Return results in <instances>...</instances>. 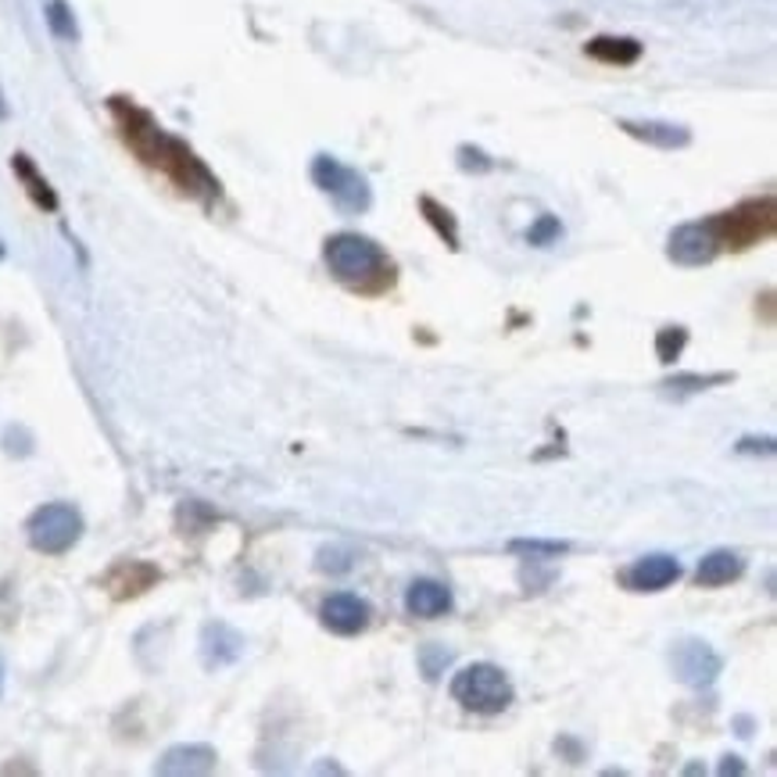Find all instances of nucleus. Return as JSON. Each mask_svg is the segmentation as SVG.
Listing matches in <instances>:
<instances>
[{
  "label": "nucleus",
  "mask_w": 777,
  "mask_h": 777,
  "mask_svg": "<svg viewBox=\"0 0 777 777\" xmlns=\"http://www.w3.org/2000/svg\"><path fill=\"white\" fill-rule=\"evenodd\" d=\"M111 111H116L119 130H122V136H125V144L133 147L136 158L166 172L183 194L201 197V201L219 197V180L208 172L205 161H201L194 150L180 141V136L166 133L155 119L147 116L144 108L130 105L125 97L111 100Z\"/></svg>",
  "instance_id": "obj_1"
},
{
  "label": "nucleus",
  "mask_w": 777,
  "mask_h": 777,
  "mask_svg": "<svg viewBox=\"0 0 777 777\" xmlns=\"http://www.w3.org/2000/svg\"><path fill=\"white\" fill-rule=\"evenodd\" d=\"M326 269L341 287L355 294H384L394 283V262L391 255L366 233H333L323 244Z\"/></svg>",
  "instance_id": "obj_2"
},
{
  "label": "nucleus",
  "mask_w": 777,
  "mask_h": 777,
  "mask_svg": "<svg viewBox=\"0 0 777 777\" xmlns=\"http://www.w3.org/2000/svg\"><path fill=\"white\" fill-rule=\"evenodd\" d=\"M451 699L459 702L462 709L481 713V717H498L512 706L517 699V688H512L509 673L495 667V663H470L451 677Z\"/></svg>",
  "instance_id": "obj_3"
},
{
  "label": "nucleus",
  "mask_w": 777,
  "mask_h": 777,
  "mask_svg": "<svg viewBox=\"0 0 777 777\" xmlns=\"http://www.w3.org/2000/svg\"><path fill=\"white\" fill-rule=\"evenodd\" d=\"M308 175H312V183H316L319 191L344 211V216H362V211H369L373 186L359 169L344 166V161H337L333 155H316L312 158Z\"/></svg>",
  "instance_id": "obj_4"
},
{
  "label": "nucleus",
  "mask_w": 777,
  "mask_h": 777,
  "mask_svg": "<svg viewBox=\"0 0 777 777\" xmlns=\"http://www.w3.org/2000/svg\"><path fill=\"white\" fill-rule=\"evenodd\" d=\"M25 537L44 556H61L83 537V512L72 501H47L25 523Z\"/></svg>",
  "instance_id": "obj_5"
},
{
  "label": "nucleus",
  "mask_w": 777,
  "mask_h": 777,
  "mask_svg": "<svg viewBox=\"0 0 777 777\" xmlns=\"http://www.w3.org/2000/svg\"><path fill=\"white\" fill-rule=\"evenodd\" d=\"M713 233H717L720 247H752L760 241H767L774 233V201L763 197V201H742L738 208L731 211H720L713 216Z\"/></svg>",
  "instance_id": "obj_6"
},
{
  "label": "nucleus",
  "mask_w": 777,
  "mask_h": 777,
  "mask_svg": "<svg viewBox=\"0 0 777 777\" xmlns=\"http://www.w3.org/2000/svg\"><path fill=\"white\" fill-rule=\"evenodd\" d=\"M670 670L681 684L702 692V688L717 684V677L724 673V656L702 638H681L670 648Z\"/></svg>",
  "instance_id": "obj_7"
},
{
  "label": "nucleus",
  "mask_w": 777,
  "mask_h": 777,
  "mask_svg": "<svg viewBox=\"0 0 777 777\" xmlns=\"http://www.w3.org/2000/svg\"><path fill=\"white\" fill-rule=\"evenodd\" d=\"M720 241L713 233V222L709 219H699V222H681L677 230H670L667 236V258L673 266H684V269H699V266H709L713 258L720 255Z\"/></svg>",
  "instance_id": "obj_8"
},
{
  "label": "nucleus",
  "mask_w": 777,
  "mask_h": 777,
  "mask_svg": "<svg viewBox=\"0 0 777 777\" xmlns=\"http://www.w3.org/2000/svg\"><path fill=\"white\" fill-rule=\"evenodd\" d=\"M681 562L677 556H667V551H656V556H642L634 559L631 567L620 570V584L627 592H638V595H656V592H667L670 584L681 581Z\"/></svg>",
  "instance_id": "obj_9"
},
{
  "label": "nucleus",
  "mask_w": 777,
  "mask_h": 777,
  "mask_svg": "<svg viewBox=\"0 0 777 777\" xmlns=\"http://www.w3.org/2000/svg\"><path fill=\"white\" fill-rule=\"evenodd\" d=\"M319 620L330 634H341V638H355L362 634L366 627L373 623V606L362 595H351V592H333L330 598L319 606Z\"/></svg>",
  "instance_id": "obj_10"
},
{
  "label": "nucleus",
  "mask_w": 777,
  "mask_h": 777,
  "mask_svg": "<svg viewBox=\"0 0 777 777\" xmlns=\"http://www.w3.org/2000/svg\"><path fill=\"white\" fill-rule=\"evenodd\" d=\"M244 656V634L233 631L230 623L211 620L201 627V663L208 670H226Z\"/></svg>",
  "instance_id": "obj_11"
},
{
  "label": "nucleus",
  "mask_w": 777,
  "mask_h": 777,
  "mask_svg": "<svg viewBox=\"0 0 777 777\" xmlns=\"http://www.w3.org/2000/svg\"><path fill=\"white\" fill-rule=\"evenodd\" d=\"M219 763V752L211 745H201V742H191V745H172L161 752V760L155 763V774L161 777H186V774H211Z\"/></svg>",
  "instance_id": "obj_12"
},
{
  "label": "nucleus",
  "mask_w": 777,
  "mask_h": 777,
  "mask_svg": "<svg viewBox=\"0 0 777 777\" xmlns=\"http://www.w3.org/2000/svg\"><path fill=\"white\" fill-rule=\"evenodd\" d=\"M620 130L634 141H642L648 147H659V150H681L692 144V130L684 125H673V122H659V119H620Z\"/></svg>",
  "instance_id": "obj_13"
},
{
  "label": "nucleus",
  "mask_w": 777,
  "mask_h": 777,
  "mask_svg": "<svg viewBox=\"0 0 777 777\" xmlns=\"http://www.w3.org/2000/svg\"><path fill=\"white\" fill-rule=\"evenodd\" d=\"M405 609L409 617H420V620H437L445 617L451 609V592L441 581H430V576H420V581L409 584L405 592Z\"/></svg>",
  "instance_id": "obj_14"
},
{
  "label": "nucleus",
  "mask_w": 777,
  "mask_h": 777,
  "mask_svg": "<svg viewBox=\"0 0 777 777\" xmlns=\"http://www.w3.org/2000/svg\"><path fill=\"white\" fill-rule=\"evenodd\" d=\"M742 573H745V559L731 548H717V551H709V556H702L699 570H695V584L699 587H724V584L738 581Z\"/></svg>",
  "instance_id": "obj_15"
},
{
  "label": "nucleus",
  "mask_w": 777,
  "mask_h": 777,
  "mask_svg": "<svg viewBox=\"0 0 777 777\" xmlns=\"http://www.w3.org/2000/svg\"><path fill=\"white\" fill-rule=\"evenodd\" d=\"M584 50L602 65H634L642 58V44L631 40V36H595Z\"/></svg>",
  "instance_id": "obj_16"
},
{
  "label": "nucleus",
  "mask_w": 777,
  "mask_h": 777,
  "mask_svg": "<svg viewBox=\"0 0 777 777\" xmlns=\"http://www.w3.org/2000/svg\"><path fill=\"white\" fill-rule=\"evenodd\" d=\"M11 169H15V175L22 180V186H25V191H29V197H33L44 211H54V208H58V194H54V186H50V183L44 180L40 169L33 166V158H29V155H15V158H11Z\"/></svg>",
  "instance_id": "obj_17"
},
{
  "label": "nucleus",
  "mask_w": 777,
  "mask_h": 777,
  "mask_svg": "<svg viewBox=\"0 0 777 777\" xmlns=\"http://www.w3.org/2000/svg\"><path fill=\"white\" fill-rule=\"evenodd\" d=\"M734 373H677L670 380H663L659 387L673 398L681 394H699V391H709V387H720V384H731Z\"/></svg>",
  "instance_id": "obj_18"
},
{
  "label": "nucleus",
  "mask_w": 777,
  "mask_h": 777,
  "mask_svg": "<svg viewBox=\"0 0 777 777\" xmlns=\"http://www.w3.org/2000/svg\"><path fill=\"white\" fill-rule=\"evenodd\" d=\"M420 211H423V219L434 226V233L448 244V251H459V247H462V244H459V222H456V216H451L445 205H437L430 194H423V197H420Z\"/></svg>",
  "instance_id": "obj_19"
},
{
  "label": "nucleus",
  "mask_w": 777,
  "mask_h": 777,
  "mask_svg": "<svg viewBox=\"0 0 777 777\" xmlns=\"http://www.w3.org/2000/svg\"><path fill=\"white\" fill-rule=\"evenodd\" d=\"M136 567H141V562H119L116 570H111V576H108V584H111V595L116 598H130V595H141L144 587H150L158 581V576H141V581H136Z\"/></svg>",
  "instance_id": "obj_20"
},
{
  "label": "nucleus",
  "mask_w": 777,
  "mask_h": 777,
  "mask_svg": "<svg viewBox=\"0 0 777 777\" xmlns=\"http://www.w3.org/2000/svg\"><path fill=\"white\" fill-rule=\"evenodd\" d=\"M570 548H573L570 542H542V537H517V542H509V551L531 556V559H559L567 556Z\"/></svg>",
  "instance_id": "obj_21"
},
{
  "label": "nucleus",
  "mask_w": 777,
  "mask_h": 777,
  "mask_svg": "<svg viewBox=\"0 0 777 777\" xmlns=\"http://www.w3.org/2000/svg\"><path fill=\"white\" fill-rule=\"evenodd\" d=\"M47 25L58 40H80V25H75V15L65 0H47Z\"/></svg>",
  "instance_id": "obj_22"
},
{
  "label": "nucleus",
  "mask_w": 777,
  "mask_h": 777,
  "mask_svg": "<svg viewBox=\"0 0 777 777\" xmlns=\"http://www.w3.org/2000/svg\"><path fill=\"white\" fill-rule=\"evenodd\" d=\"M684 344H688V330L684 326H663V330L656 333V355H659V362H677L681 359V351H684Z\"/></svg>",
  "instance_id": "obj_23"
},
{
  "label": "nucleus",
  "mask_w": 777,
  "mask_h": 777,
  "mask_svg": "<svg viewBox=\"0 0 777 777\" xmlns=\"http://www.w3.org/2000/svg\"><path fill=\"white\" fill-rule=\"evenodd\" d=\"M448 663H451V648L437 645V642H430V645L420 648V670H423L426 681H437V677L445 673Z\"/></svg>",
  "instance_id": "obj_24"
},
{
  "label": "nucleus",
  "mask_w": 777,
  "mask_h": 777,
  "mask_svg": "<svg viewBox=\"0 0 777 777\" xmlns=\"http://www.w3.org/2000/svg\"><path fill=\"white\" fill-rule=\"evenodd\" d=\"M559 236H562V222L556 216H542L531 226V230H526V244H531V247H548V244H556Z\"/></svg>",
  "instance_id": "obj_25"
},
{
  "label": "nucleus",
  "mask_w": 777,
  "mask_h": 777,
  "mask_svg": "<svg viewBox=\"0 0 777 777\" xmlns=\"http://www.w3.org/2000/svg\"><path fill=\"white\" fill-rule=\"evenodd\" d=\"M456 161H459V169L462 172H473V175H481V172H491L495 169V158H487L481 147H473V144H462L456 150Z\"/></svg>",
  "instance_id": "obj_26"
},
{
  "label": "nucleus",
  "mask_w": 777,
  "mask_h": 777,
  "mask_svg": "<svg viewBox=\"0 0 777 777\" xmlns=\"http://www.w3.org/2000/svg\"><path fill=\"white\" fill-rule=\"evenodd\" d=\"M351 562H355V556H351L348 548H323L316 567H319L323 573H348Z\"/></svg>",
  "instance_id": "obj_27"
},
{
  "label": "nucleus",
  "mask_w": 777,
  "mask_h": 777,
  "mask_svg": "<svg viewBox=\"0 0 777 777\" xmlns=\"http://www.w3.org/2000/svg\"><path fill=\"white\" fill-rule=\"evenodd\" d=\"M720 774H745V763L738 760V756H724V763H720Z\"/></svg>",
  "instance_id": "obj_28"
},
{
  "label": "nucleus",
  "mask_w": 777,
  "mask_h": 777,
  "mask_svg": "<svg viewBox=\"0 0 777 777\" xmlns=\"http://www.w3.org/2000/svg\"><path fill=\"white\" fill-rule=\"evenodd\" d=\"M0 692H4V656H0Z\"/></svg>",
  "instance_id": "obj_29"
},
{
  "label": "nucleus",
  "mask_w": 777,
  "mask_h": 777,
  "mask_svg": "<svg viewBox=\"0 0 777 777\" xmlns=\"http://www.w3.org/2000/svg\"><path fill=\"white\" fill-rule=\"evenodd\" d=\"M8 255V247H4V241H0V258H4Z\"/></svg>",
  "instance_id": "obj_30"
},
{
  "label": "nucleus",
  "mask_w": 777,
  "mask_h": 777,
  "mask_svg": "<svg viewBox=\"0 0 777 777\" xmlns=\"http://www.w3.org/2000/svg\"><path fill=\"white\" fill-rule=\"evenodd\" d=\"M0 119H4V105H0Z\"/></svg>",
  "instance_id": "obj_31"
}]
</instances>
